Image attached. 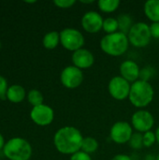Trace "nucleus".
I'll return each instance as SVG.
<instances>
[{
	"label": "nucleus",
	"instance_id": "34",
	"mask_svg": "<svg viewBox=\"0 0 159 160\" xmlns=\"http://www.w3.org/2000/svg\"><path fill=\"white\" fill-rule=\"evenodd\" d=\"M25 3H29V4H32V3H36L37 1L36 0H34V1H24Z\"/></svg>",
	"mask_w": 159,
	"mask_h": 160
},
{
	"label": "nucleus",
	"instance_id": "9",
	"mask_svg": "<svg viewBox=\"0 0 159 160\" xmlns=\"http://www.w3.org/2000/svg\"><path fill=\"white\" fill-rule=\"evenodd\" d=\"M61 83L67 89H76L83 82V72L75 66L66 67L60 74Z\"/></svg>",
	"mask_w": 159,
	"mask_h": 160
},
{
	"label": "nucleus",
	"instance_id": "12",
	"mask_svg": "<svg viewBox=\"0 0 159 160\" xmlns=\"http://www.w3.org/2000/svg\"><path fill=\"white\" fill-rule=\"evenodd\" d=\"M103 21L104 19L97 11L90 10L83 14V16L82 17L81 23L82 27L85 32L90 34H96L102 30Z\"/></svg>",
	"mask_w": 159,
	"mask_h": 160
},
{
	"label": "nucleus",
	"instance_id": "32",
	"mask_svg": "<svg viewBox=\"0 0 159 160\" xmlns=\"http://www.w3.org/2000/svg\"><path fill=\"white\" fill-rule=\"evenodd\" d=\"M156 136H157V142L159 144V127L156 130Z\"/></svg>",
	"mask_w": 159,
	"mask_h": 160
},
{
	"label": "nucleus",
	"instance_id": "25",
	"mask_svg": "<svg viewBox=\"0 0 159 160\" xmlns=\"http://www.w3.org/2000/svg\"><path fill=\"white\" fill-rule=\"evenodd\" d=\"M155 73H156V71H155L154 68H152V67H144L143 68L141 69L140 80L149 82V80L154 77Z\"/></svg>",
	"mask_w": 159,
	"mask_h": 160
},
{
	"label": "nucleus",
	"instance_id": "17",
	"mask_svg": "<svg viewBox=\"0 0 159 160\" xmlns=\"http://www.w3.org/2000/svg\"><path fill=\"white\" fill-rule=\"evenodd\" d=\"M60 43V33L57 31H51L47 33L42 39V44L44 48L48 50L55 49Z\"/></svg>",
	"mask_w": 159,
	"mask_h": 160
},
{
	"label": "nucleus",
	"instance_id": "18",
	"mask_svg": "<svg viewBox=\"0 0 159 160\" xmlns=\"http://www.w3.org/2000/svg\"><path fill=\"white\" fill-rule=\"evenodd\" d=\"M117 21L119 23V32L124 33L127 36L128 32L134 24L132 17L127 13H122L118 16Z\"/></svg>",
	"mask_w": 159,
	"mask_h": 160
},
{
	"label": "nucleus",
	"instance_id": "8",
	"mask_svg": "<svg viewBox=\"0 0 159 160\" xmlns=\"http://www.w3.org/2000/svg\"><path fill=\"white\" fill-rule=\"evenodd\" d=\"M155 125V118L153 114L144 109H141L135 112L131 117L132 128L140 133H145L151 131Z\"/></svg>",
	"mask_w": 159,
	"mask_h": 160
},
{
	"label": "nucleus",
	"instance_id": "3",
	"mask_svg": "<svg viewBox=\"0 0 159 160\" xmlns=\"http://www.w3.org/2000/svg\"><path fill=\"white\" fill-rule=\"evenodd\" d=\"M128 46L127 36L121 32L105 35L100 40V48L103 52L114 57L125 54L128 50Z\"/></svg>",
	"mask_w": 159,
	"mask_h": 160
},
{
	"label": "nucleus",
	"instance_id": "20",
	"mask_svg": "<svg viewBox=\"0 0 159 160\" xmlns=\"http://www.w3.org/2000/svg\"><path fill=\"white\" fill-rule=\"evenodd\" d=\"M98 146H99L98 142L95 138L85 137V138H83L81 151H82L88 155H91V154H94L95 152H97V150L98 149Z\"/></svg>",
	"mask_w": 159,
	"mask_h": 160
},
{
	"label": "nucleus",
	"instance_id": "4",
	"mask_svg": "<svg viewBox=\"0 0 159 160\" xmlns=\"http://www.w3.org/2000/svg\"><path fill=\"white\" fill-rule=\"evenodd\" d=\"M3 152L9 160H29L32 156V146L25 139L17 137L6 142Z\"/></svg>",
	"mask_w": 159,
	"mask_h": 160
},
{
	"label": "nucleus",
	"instance_id": "22",
	"mask_svg": "<svg viewBox=\"0 0 159 160\" xmlns=\"http://www.w3.org/2000/svg\"><path fill=\"white\" fill-rule=\"evenodd\" d=\"M27 99H28V102L33 106V107H36V106H39L41 104H43V95L40 91L37 90V89H32L28 92L27 94Z\"/></svg>",
	"mask_w": 159,
	"mask_h": 160
},
{
	"label": "nucleus",
	"instance_id": "2",
	"mask_svg": "<svg viewBox=\"0 0 159 160\" xmlns=\"http://www.w3.org/2000/svg\"><path fill=\"white\" fill-rule=\"evenodd\" d=\"M154 96L155 91L149 82L138 80L131 83L128 99L134 107L144 109L152 103Z\"/></svg>",
	"mask_w": 159,
	"mask_h": 160
},
{
	"label": "nucleus",
	"instance_id": "13",
	"mask_svg": "<svg viewBox=\"0 0 159 160\" xmlns=\"http://www.w3.org/2000/svg\"><path fill=\"white\" fill-rule=\"evenodd\" d=\"M72 64L76 68L84 70L90 68L95 63V56L91 51L85 48H82L72 53Z\"/></svg>",
	"mask_w": 159,
	"mask_h": 160
},
{
	"label": "nucleus",
	"instance_id": "29",
	"mask_svg": "<svg viewBox=\"0 0 159 160\" xmlns=\"http://www.w3.org/2000/svg\"><path fill=\"white\" fill-rule=\"evenodd\" d=\"M151 36L154 38H159V22H152L150 25Z\"/></svg>",
	"mask_w": 159,
	"mask_h": 160
},
{
	"label": "nucleus",
	"instance_id": "11",
	"mask_svg": "<svg viewBox=\"0 0 159 160\" xmlns=\"http://www.w3.org/2000/svg\"><path fill=\"white\" fill-rule=\"evenodd\" d=\"M30 117L32 121L37 126L46 127L52 123L54 119V112L50 106L41 104L32 108Z\"/></svg>",
	"mask_w": 159,
	"mask_h": 160
},
{
	"label": "nucleus",
	"instance_id": "16",
	"mask_svg": "<svg viewBox=\"0 0 159 160\" xmlns=\"http://www.w3.org/2000/svg\"><path fill=\"white\" fill-rule=\"evenodd\" d=\"M146 17L152 22H159V0H148L143 8Z\"/></svg>",
	"mask_w": 159,
	"mask_h": 160
},
{
	"label": "nucleus",
	"instance_id": "36",
	"mask_svg": "<svg viewBox=\"0 0 159 160\" xmlns=\"http://www.w3.org/2000/svg\"><path fill=\"white\" fill-rule=\"evenodd\" d=\"M1 45H2V44H1V41H0V49H1Z\"/></svg>",
	"mask_w": 159,
	"mask_h": 160
},
{
	"label": "nucleus",
	"instance_id": "15",
	"mask_svg": "<svg viewBox=\"0 0 159 160\" xmlns=\"http://www.w3.org/2000/svg\"><path fill=\"white\" fill-rule=\"evenodd\" d=\"M7 98L12 102V103H20L22 102L25 97H26V92L25 89L19 85V84H13L7 88Z\"/></svg>",
	"mask_w": 159,
	"mask_h": 160
},
{
	"label": "nucleus",
	"instance_id": "7",
	"mask_svg": "<svg viewBox=\"0 0 159 160\" xmlns=\"http://www.w3.org/2000/svg\"><path fill=\"white\" fill-rule=\"evenodd\" d=\"M131 83L121 76H115L111 79L108 84V91L111 97L116 100L122 101L129 97Z\"/></svg>",
	"mask_w": 159,
	"mask_h": 160
},
{
	"label": "nucleus",
	"instance_id": "33",
	"mask_svg": "<svg viewBox=\"0 0 159 160\" xmlns=\"http://www.w3.org/2000/svg\"><path fill=\"white\" fill-rule=\"evenodd\" d=\"M82 3H83V4H92L94 1H81Z\"/></svg>",
	"mask_w": 159,
	"mask_h": 160
},
{
	"label": "nucleus",
	"instance_id": "23",
	"mask_svg": "<svg viewBox=\"0 0 159 160\" xmlns=\"http://www.w3.org/2000/svg\"><path fill=\"white\" fill-rule=\"evenodd\" d=\"M129 146L134 150H140L143 147V139H142V133L135 132L131 136L129 142Z\"/></svg>",
	"mask_w": 159,
	"mask_h": 160
},
{
	"label": "nucleus",
	"instance_id": "24",
	"mask_svg": "<svg viewBox=\"0 0 159 160\" xmlns=\"http://www.w3.org/2000/svg\"><path fill=\"white\" fill-rule=\"evenodd\" d=\"M142 139H143V146L150 148L152 146L155 145V143H157V136H156V132L148 131L142 134Z\"/></svg>",
	"mask_w": 159,
	"mask_h": 160
},
{
	"label": "nucleus",
	"instance_id": "6",
	"mask_svg": "<svg viewBox=\"0 0 159 160\" xmlns=\"http://www.w3.org/2000/svg\"><path fill=\"white\" fill-rule=\"evenodd\" d=\"M84 42L82 33L76 28L67 27L60 32V43L67 51L74 52L83 48Z\"/></svg>",
	"mask_w": 159,
	"mask_h": 160
},
{
	"label": "nucleus",
	"instance_id": "27",
	"mask_svg": "<svg viewBox=\"0 0 159 160\" xmlns=\"http://www.w3.org/2000/svg\"><path fill=\"white\" fill-rule=\"evenodd\" d=\"M76 3L75 0H54L53 4L60 8H69Z\"/></svg>",
	"mask_w": 159,
	"mask_h": 160
},
{
	"label": "nucleus",
	"instance_id": "35",
	"mask_svg": "<svg viewBox=\"0 0 159 160\" xmlns=\"http://www.w3.org/2000/svg\"><path fill=\"white\" fill-rule=\"evenodd\" d=\"M156 160H159V154H158V156H157V157L156 158Z\"/></svg>",
	"mask_w": 159,
	"mask_h": 160
},
{
	"label": "nucleus",
	"instance_id": "28",
	"mask_svg": "<svg viewBox=\"0 0 159 160\" xmlns=\"http://www.w3.org/2000/svg\"><path fill=\"white\" fill-rule=\"evenodd\" d=\"M69 160H92V158H91L90 155H88L82 151H79V152L73 154L70 157Z\"/></svg>",
	"mask_w": 159,
	"mask_h": 160
},
{
	"label": "nucleus",
	"instance_id": "10",
	"mask_svg": "<svg viewBox=\"0 0 159 160\" xmlns=\"http://www.w3.org/2000/svg\"><path fill=\"white\" fill-rule=\"evenodd\" d=\"M133 133L131 124L125 121H118L111 128L110 137L111 140L117 144H126L129 142Z\"/></svg>",
	"mask_w": 159,
	"mask_h": 160
},
{
	"label": "nucleus",
	"instance_id": "5",
	"mask_svg": "<svg viewBox=\"0 0 159 160\" xmlns=\"http://www.w3.org/2000/svg\"><path fill=\"white\" fill-rule=\"evenodd\" d=\"M129 44L136 48H144L149 45L152 36L150 25L143 22H138L133 24L127 34Z\"/></svg>",
	"mask_w": 159,
	"mask_h": 160
},
{
	"label": "nucleus",
	"instance_id": "31",
	"mask_svg": "<svg viewBox=\"0 0 159 160\" xmlns=\"http://www.w3.org/2000/svg\"><path fill=\"white\" fill-rule=\"evenodd\" d=\"M5 140H4V137L2 136V134L0 133V150L2 149V148H4V146H5Z\"/></svg>",
	"mask_w": 159,
	"mask_h": 160
},
{
	"label": "nucleus",
	"instance_id": "1",
	"mask_svg": "<svg viewBox=\"0 0 159 160\" xmlns=\"http://www.w3.org/2000/svg\"><path fill=\"white\" fill-rule=\"evenodd\" d=\"M83 136L82 132L70 126L59 128L53 136V144L56 150L63 155H70L81 151Z\"/></svg>",
	"mask_w": 159,
	"mask_h": 160
},
{
	"label": "nucleus",
	"instance_id": "26",
	"mask_svg": "<svg viewBox=\"0 0 159 160\" xmlns=\"http://www.w3.org/2000/svg\"><path fill=\"white\" fill-rule=\"evenodd\" d=\"M7 80L0 75V99H6L7 98Z\"/></svg>",
	"mask_w": 159,
	"mask_h": 160
},
{
	"label": "nucleus",
	"instance_id": "21",
	"mask_svg": "<svg viewBox=\"0 0 159 160\" xmlns=\"http://www.w3.org/2000/svg\"><path fill=\"white\" fill-rule=\"evenodd\" d=\"M102 30L106 33V35L119 32V23H118L117 18L108 17V18L104 19Z\"/></svg>",
	"mask_w": 159,
	"mask_h": 160
},
{
	"label": "nucleus",
	"instance_id": "19",
	"mask_svg": "<svg viewBox=\"0 0 159 160\" xmlns=\"http://www.w3.org/2000/svg\"><path fill=\"white\" fill-rule=\"evenodd\" d=\"M120 6L119 0H99L97 2L98 8L104 13L114 12Z\"/></svg>",
	"mask_w": 159,
	"mask_h": 160
},
{
	"label": "nucleus",
	"instance_id": "14",
	"mask_svg": "<svg viewBox=\"0 0 159 160\" xmlns=\"http://www.w3.org/2000/svg\"><path fill=\"white\" fill-rule=\"evenodd\" d=\"M120 76L127 80L128 82H135L136 81L140 80V72L141 68L139 65L132 61V60H126L124 61L119 68Z\"/></svg>",
	"mask_w": 159,
	"mask_h": 160
},
{
	"label": "nucleus",
	"instance_id": "30",
	"mask_svg": "<svg viewBox=\"0 0 159 160\" xmlns=\"http://www.w3.org/2000/svg\"><path fill=\"white\" fill-rule=\"evenodd\" d=\"M111 160H132L131 158L127 155H125V154H119V155H116L114 156Z\"/></svg>",
	"mask_w": 159,
	"mask_h": 160
}]
</instances>
